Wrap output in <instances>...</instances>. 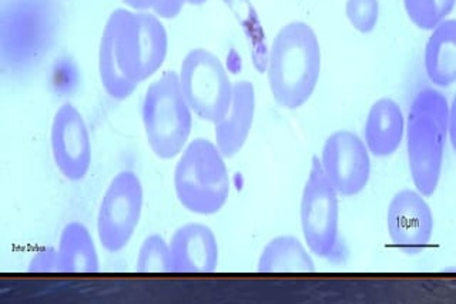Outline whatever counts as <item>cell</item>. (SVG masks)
I'll return each mask as SVG.
<instances>
[{"mask_svg":"<svg viewBox=\"0 0 456 304\" xmlns=\"http://www.w3.org/2000/svg\"><path fill=\"white\" fill-rule=\"evenodd\" d=\"M320 40L308 23L291 22L275 35L268 53L267 79L271 94L285 109L301 108L320 82Z\"/></svg>","mask_w":456,"mask_h":304,"instance_id":"cell-1","label":"cell"},{"mask_svg":"<svg viewBox=\"0 0 456 304\" xmlns=\"http://www.w3.org/2000/svg\"><path fill=\"white\" fill-rule=\"evenodd\" d=\"M451 125L448 99L436 89L418 92L405 120L403 137L411 177L422 196H431L438 187Z\"/></svg>","mask_w":456,"mask_h":304,"instance_id":"cell-2","label":"cell"},{"mask_svg":"<svg viewBox=\"0 0 456 304\" xmlns=\"http://www.w3.org/2000/svg\"><path fill=\"white\" fill-rule=\"evenodd\" d=\"M103 32L110 37L121 70L137 85L153 78L167 58V30L153 12L116 9Z\"/></svg>","mask_w":456,"mask_h":304,"instance_id":"cell-3","label":"cell"},{"mask_svg":"<svg viewBox=\"0 0 456 304\" xmlns=\"http://www.w3.org/2000/svg\"><path fill=\"white\" fill-rule=\"evenodd\" d=\"M175 189L183 208L196 215H214L224 208L232 180L217 144L208 139L187 144L175 165Z\"/></svg>","mask_w":456,"mask_h":304,"instance_id":"cell-4","label":"cell"},{"mask_svg":"<svg viewBox=\"0 0 456 304\" xmlns=\"http://www.w3.org/2000/svg\"><path fill=\"white\" fill-rule=\"evenodd\" d=\"M191 108L185 101L178 73L164 72L142 99V127L157 158L170 160L184 151L192 129Z\"/></svg>","mask_w":456,"mask_h":304,"instance_id":"cell-5","label":"cell"},{"mask_svg":"<svg viewBox=\"0 0 456 304\" xmlns=\"http://www.w3.org/2000/svg\"><path fill=\"white\" fill-rule=\"evenodd\" d=\"M178 79L197 118L216 125L227 113L234 83L217 54L203 47L192 49L183 59Z\"/></svg>","mask_w":456,"mask_h":304,"instance_id":"cell-6","label":"cell"},{"mask_svg":"<svg viewBox=\"0 0 456 304\" xmlns=\"http://www.w3.org/2000/svg\"><path fill=\"white\" fill-rule=\"evenodd\" d=\"M142 180L135 173L123 170L109 183L97 213V234L100 243L110 253L127 246L142 218Z\"/></svg>","mask_w":456,"mask_h":304,"instance_id":"cell-7","label":"cell"},{"mask_svg":"<svg viewBox=\"0 0 456 304\" xmlns=\"http://www.w3.org/2000/svg\"><path fill=\"white\" fill-rule=\"evenodd\" d=\"M325 177L320 159L314 158L301 197V229L305 244L320 258H330L338 243L339 201Z\"/></svg>","mask_w":456,"mask_h":304,"instance_id":"cell-8","label":"cell"},{"mask_svg":"<svg viewBox=\"0 0 456 304\" xmlns=\"http://www.w3.org/2000/svg\"><path fill=\"white\" fill-rule=\"evenodd\" d=\"M320 165L338 196H356L370 182V151L365 142L349 130H338L327 137Z\"/></svg>","mask_w":456,"mask_h":304,"instance_id":"cell-9","label":"cell"},{"mask_svg":"<svg viewBox=\"0 0 456 304\" xmlns=\"http://www.w3.org/2000/svg\"><path fill=\"white\" fill-rule=\"evenodd\" d=\"M50 144L59 172L71 182L85 179L92 166V140L85 118L75 104L63 103L57 109Z\"/></svg>","mask_w":456,"mask_h":304,"instance_id":"cell-10","label":"cell"},{"mask_svg":"<svg viewBox=\"0 0 456 304\" xmlns=\"http://www.w3.org/2000/svg\"><path fill=\"white\" fill-rule=\"evenodd\" d=\"M387 227L392 243L403 253H420L431 242L434 215L418 190H399L387 211Z\"/></svg>","mask_w":456,"mask_h":304,"instance_id":"cell-11","label":"cell"},{"mask_svg":"<svg viewBox=\"0 0 456 304\" xmlns=\"http://www.w3.org/2000/svg\"><path fill=\"white\" fill-rule=\"evenodd\" d=\"M175 273L203 275L218 265V242L213 230L203 223H187L175 230L170 242Z\"/></svg>","mask_w":456,"mask_h":304,"instance_id":"cell-12","label":"cell"},{"mask_svg":"<svg viewBox=\"0 0 456 304\" xmlns=\"http://www.w3.org/2000/svg\"><path fill=\"white\" fill-rule=\"evenodd\" d=\"M256 116V89L248 80H237L232 89V99L227 113L214 125V137L224 158H234L240 153L249 132L253 127Z\"/></svg>","mask_w":456,"mask_h":304,"instance_id":"cell-13","label":"cell"},{"mask_svg":"<svg viewBox=\"0 0 456 304\" xmlns=\"http://www.w3.org/2000/svg\"><path fill=\"white\" fill-rule=\"evenodd\" d=\"M363 135L370 154L388 158L395 153L405 136V118L401 106L389 97L374 102L368 111Z\"/></svg>","mask_w":456,"mask_h":304,"instance_id":"cell-14","label":"cell"},{"mask_svg":"<svg viewBox=\"0 0 456 304\" xmlns=\"http://www.w3.org/2000/svg\"><path fill=\"white\" fill-rule=\"evenodd\" d=\"M425 72L435 86L456 82V21L445 19L435 26L425 46Z\"/></svg>","mask_w":456,"mask_h":304,"instance_id":"cell-15","label":"cell"},{"mask_svg":"<svg viewBox=\"0 0 456 304\" xmlns=\"http://www.w3.org/2000/svg\"><path fill=\"white\" fill-rule=\"evenodd\" d=\"M57 253L61 272L70 275H90L99 272V253L92 234L85 225L70 222L61 230Z\"/></svg>","mask_w":456,"mask_h":304,"instance_id":"cell-16","label":"cell"},{"mask_svg":"<svg viewBox=\"0 0 456 304\" xmlns=\"http://www.w3.org/2000/svg\"><path fill=\"white\" fill-rule=\"evenodd\" d=\"M260 273H313V256L294 236H278L270 240L258 259Z\"/></svg>","mask_w":456,"mask_h":304,"instance_id":"cell-17","label":"cell"},{"mask_svg":"<svg viewBox=\"0 0 456 304\" xmlns=\"http://www.w3.org/2000/svg\"><path fill=\"white\" fill-rule=\"evenodd\" d=\"M99 76L107 94L118 101H125L139 87L137 83L128 79L121 70L114 54L110 37L104 32L102 33L99 45Z\"/></svg>","mask_w":456,"mask_h":304,"instance_id":"cell-18","label":"cell"},{"mask_svg":"<svg viewBox=\"0 0 456 304\" xmlns=\"http://www.w3.org/2000/svg\"><path fill=\"white\" fill-rule=\"evenodd\" d=\"M456 0H403L406 16L422 30H432L452 13Z\"/></svg>","mask_w":456,"mask_h":304,"instance_id":"cell-19","label":"cell"},{"mask_svg":"<svg viewBox=\"0 0 456 304\" xmlns=\"http://www.w3.org/2000/svg\"><path fill=\"white\" fill-rule=\"evenodd\" d=\"M139 273H175L170 244L160 234H150L144 239L137 254Z\"/></svg>","mask_w":456,"mask_h":304,"instance_id":"cell-20","label":"cell"},{"mask_svg":"<svg viewBox=\"0 0 456 304\" xmlns=\"http://www.w3.org/2000/svg\"><path fill=\"white\" fill-rule=\"evenodd\" d=\"M346 15L356 32L370 35L379 22V0H346Z\"/></svg>","mask_w":456,"mask_h":304,"instance_id":"cell-21","label":"cell"},{"mask_svg":"<svg viewBox=\"0 0 456 304\" xmlns=\"http://www.w3.org/2000/svg\"><path fill=\"white\" fill-rule=\"evenodd\" d=\"M28 272L63 273L61 272V259H59L57 249L47 247V249L37 251L28 263Z\"/></svg>","mask_w":456,"mask_h":304,"instance_id":"cell-22","label":"cell"},{"mask_svg":"<svg viewBox=\"0 0 456 304\" xmlns=\"http://www.w3.org/2000/svg\"><path fill=\"white\" fill-rule=\"evenodd\" d=\"M185 4H189V0H157L151 12L159 18L173 19L180 15Z\"/></svg>","mask_w":456,"mask_h":304,"instance_id":"cell-23","label":"cell"},{"mask_svg":"<svg viewBox=\"0 0 456 304\" xmlns=\"http://www.w3.org/2000/svg\"><path fill=\"white\" fill-rule=\"evenodd\" d=\"M123 2L127 4L128 9L133 11L151 12L157 0H123Z\"/></svg>","mask_w":456,"mask_h":304,"instance_id":"cell-24","label":"cell"},{"mask_svg":"<svg viewBox=\"0 0 456 304\" xmlns=\"http://www.w3.org/2000/svg\"><path fill=\"white\" fill-rule=\"evenodd\" d=\"M207 0H189V4H194V6H200V4H206Z\"/></svg>","mask_w":456,"mask_h":304,"instance_id":"cell-25","label":"cell"}]
</instances>
